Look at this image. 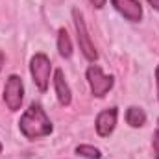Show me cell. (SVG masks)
Returning a JSON list of instances; mask_svg holds the SVG:
<instances>
[{"mask_svg": "<svg viewBox=\"0 0 159 159\" xmlns=\"http://www.w3.org/2000/svg\"><path fill=\"white\" fill-rule=\"evenodd\" d=\"M19 129L26 139L35 141V139L50 135L54 128H52L50 119L46 117L44 109L41 107V104H32L19 120Z\"/></svg>", "mask_w": 159, "mask_h": 159, "instance_id": "obj_1", "label": "cell"}, {"mask_svg": "<svg viewBox=\"0 0 159 159\" xmlns=\"http://www.w3.org/2000/svg\"><path fill=\"white\" fill-rule=\"evenodd\" d=\"M30 72H32V78L34 83L37 85L41 93H44L48 89V83H50V72H52V63L48 59L46 54H35L30 61Z\"/></svg>", "mask_w": 159, "mask_h": 159, "instance_id": "obj_2", "label": "cell"}, {"mask_svg": "<svg viewBox=\"0 0 159 159\" xmlns=\"http://www.w3.org/2000/svg\"><path fill=\"white\" fill-rule=\"evenodd\" d=\"M22 100H24L22 80L17 74H11L6 80V85H4V102H6L9 111H19L22 106Z\"/></svg>", "mask_w": 159, "mask_h": 159, "instance_id": "obj_3", "label": "cell"}, {"mask_svg": "<svg viewBox=\"0 0 159 159\" xmlns=\"http://www.w3.org/2000/svg\"><path fill=\"white\" fill-rule=\"evenodd\" d=\"M72 17H74V26H76V34H78V43H80L81 54H83L89 61H96L98 52H96L93 41H91V37H89V32H87L83 15L80 13V9H72Z\"/></svg>", "mask_w": 159, "mask_h": 159, "instance_id": "obj_4", "label": "cell"}, {"mask_svg": "<svg viewBox=\"0 0 159 159\" xmlns=\"http://www.w3.org/2000/svg\"><path fill=\"white\" fill-rule=\"evenodd\" d=\"M87 81H89V85H91L93 94L98 96V98H104V96L111 91V87H113V83H115L113 76L104 74V70H102L98 65H91V67L87 69Z\"/></svg>", "mask_w": 159, "mask_h": 159, "instance_id": "obj_5", "label": "cell"}, {"mask_svg": "<svg viewBox=\"0 0 159 159\" xmlns=\"http://www.w3.org/2000/svg\"><path fill=\"white\" fill-rule=\"evenodd\" d=\"M111 4L129 22H139L143 19V6L139 0H111Z\"/></svg>", "mask_w": 159, "mask_h": 159, "instance_id": "obj_6", "label": "cell"}, {"mask_svg": "<svg viewBox=\"0 0 159 159\" xmlns=\"http://www.w3.org/2000/svg\"><path fill=\"white\" fill-rule=\"evenodd\" d=\"M117 117H119V111L117 107H109V109H104L94 122V128H96V133L100 137H109L117 126Z\"/></svg>", "mask_w": 159, "mask_h": 159, "instance_id": "obj_7", "label": "cell"}, {"mask_svg": "<svg viewBox=\"0 0 159 159\" xmlns=\"http://www.w3.org/2000/svg\"><path fill=\"white\" fill-rule=\"evenodd\" d=\"M54 89H56V96H57L59 104L61 106H70L72 93H70L69 83L65 81L63 70H56V74H54Z\"/></svg>", "mask_w": 159, "mask_h": 159, "instance_id": "obj_8", "label": "cell"}, {"mask_svg": "<svg viewBox=\"0 0 159 159\" xmlns=\"http://www.w3.org/2000/svg\"><path fill=\"white\" fill-rule=\"evenodd\" d=\"M126 122H128L131 128H141V126H144V122H146V113H144V109H143V107H137V106L128 107V111H126Z\"/></svg>", "mask_w": 159, "mask_h": 159, "instance_id": "obj_9", "label": "cell"}, {"mask_svg": "<svg viewBox=\"0 0 159 159\" xmlns=\"http://www.w3.org/2000/svg\"><path fill=\"white\" fill-rule=\"evenodd\" d=\"M57 50L63 57H70L72 56V43H70V37L67 34L65 28H61L57 32Z\"/></svg>", "mask_w": 159, "mask_h": 159, "instance_id": "obj_10", "label": "cell"}, {"mask_svg": "<svg viewBox=\"0 0 159 159\" xmlns=\"http://www.w3.org/2000/svg\"><path fill=\"white\" fill-rule=\"evenodd\" d=\"M76 154L81 156V157H87V159H100L102 157V152L91 144H80L76 148Z\"/></svg>", "mask_w": 159, "mask_h": 159, "instance_id": "obj_11", "label": "cell"}, {"mask_svg": "<svg viewBox=\"0 0 159 159\" xmlns=\"http://www.w3.org/2000/svg\"><path fill=\"white\" fill-rule=\"evenodd\" d=\"M154 154H156V159H159V129L154 133Z\"/></svg>", "mask_w": 159, "mask_h": 159, "instance_id": "obj_12", "label": "cell"}, {"mask_svg": "<svg viewBox=\"0 0 159 159\" xmlns=\"http://www.w3.org/2000/svg\"><path fill=\"white\" fill-rule=\"evenodd\" d=\"M89 2H91L94 7H98V9H100V7H104V6H106V2H107V0H89Z\"/></svg>", "mask_w": 159, "mask_h": 159, "instance_id": "obj_13", "label": "cell"}, {"mask_svg": "<svg viewBox=\"0 0 159 159\" xmlns=\"http://www.w3.org/2000/svg\"><path fill=\"white\" fill-rule=\"evenodd\" d=\"M148 4H150L156 11H159V0H148Z\"/></svg>", "mask_w": 159, "mask_h": 159, "instance_id": "obj_14", "label": "cell"}, {"mask_svg": "<svg viewBox=\"0 0 159 159\" xmlns=\"http://www.w3.org/2000/svg\"><path fill=\"white\" fill-rule=\"evenodd\" d=\"M156 81H157V98H159V65L156 69Z\"/></svg>", "mask_w": 159, "mask_h": 159, "instance_id": "obj_15", "label": "cell"}, {"mask_svg": "<svg viewBox=\"0 0 159 159\" xmlns=\"http://www.w3.org/2000/svg\"><path fill=\"white\" fill-rule=\"evenodd\" d=\"M2 61H4V56H2V54H0V65H2Z\"/></svg>", "mask_w": 159, "mask_h": 159, "instance_id": "obj_16", "label": "cell"}, {"mask_svg": "<svg viewBox=\"0 0 159 159\" xmlns=\"http://www.w3.org/2000/svg\"><path fill=\"white\" fill-rule=\"evenodd\" d=\"M0 152H2V143H0Z\"/></svg>", "mask_w": 159, "mask_h": 159, "instance_id": "obj_17", "label": "cell"}]
</instances>
